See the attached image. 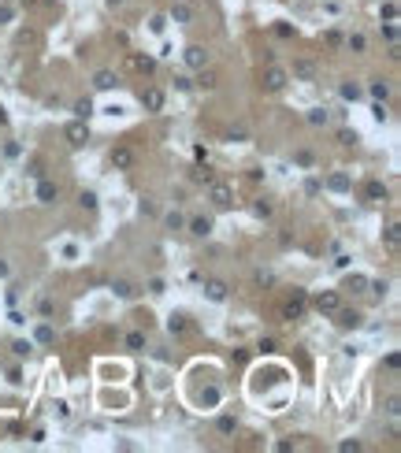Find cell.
<instances>
[{
    "instance_id": "obj_1",
    "label": "cell",
    "mask_w": 401,
    "mask_h": 453,
    "mask_svg": "<svg viewBox=\"0 0 401 453\" xmlns=\"http://www.w3.org/2000/svg\"><path fill=\"white\" fill-rule=\"evenodd\" d=\"M130 405H134V394L127 390V383H101V390H97L101 412H127Z\"/></svg>"
},
{
    "instance_id": "obj_2",
    "label": "cell",
    "mask_w": 401,
    "mask_h": 453,
    "mask_svg": "<svg viewBox=\"0 0 401 453\" xmlns=\"http://www.w3.org/2000/svg\"><path fill=\"white\" fill-rule=\"evenodd\" d=\"M97 375H101V383H127L130 364L127 361H97Z\"/></svg>"
},
{
    "instance_id": "obj_3",
    "label": "cell",
    "mask_w": 401,
    "mask_h": 453,
    "mask_svg": "<svg viewBox=\"0 0 401 453\" xmlns=\"http://www.w3.org/2000/svg\"><path fill=\"white\" fill-rule=\"evenodd\" d=\"M52 253L60 257L63 264H82L85 260V249H82V242H74V238H60L52 245Z\"/></svg>"
},
{
    "instance_id": "obj_4",
    "label": "cell",
    "mask_w": 401,
    "mask_h": 453,
    "mask_svg": "<svg viewBox=\"0 0 401 453\" xmlns=\"http://www.w3.org/2000/svg\"><path fill=\"white\" fill-rule=\"evenodd\" d=\"M312 305H316L320 308V312L323 316H334V312H338V308H342V297H338V290H316V297H312Z\"/></svg>"
},
{
    "instance_id": "obj_5",
    "label": "cell",
    "mask_w": 401,
    "mask_h": 453,
    "mask_svg": "<svg viewBox=\"0 0 401 453\" xmlns=\"http://www.w3.org/2000/svg\"><path fill=\"white\" fill-rule=\"evenodd\" d=\"M208 201H212L216 208H231L234 204V190L227 182H208Z\"/></svg>"
},
{
    "instance_id": "obj_6",
    "label": "cell",
    "mask_w": 401,
    "mask_h": 453,
    "mask_svg": "<svg viewBox=\"0 0 401 453\" xmlns=\"http://www.w3.org/2000/svg\"><path fill=\"white\" fill-rule=\"evenodd\" d=\"M101 116L104 119H130L134 116V104H130V100H104V104H101Z\"/></svg>"
},
{
    "instance_id": "obj_7",
    "label": "cell",
    "mask_w": 401,
    "mask_h": 453,
    "mask_svg": "<svg viewBox=\"0 0 401 453\" xmlns=\"http://www.w3.org/2000/svg\"><path fill=\"white\" fill-rule=\"evenodd\" d=\"M286 82H290V71H286V67H267L264 71V89L267 93H282Z\"/></svg>"
},
{
    "instance_id": "obj_8",
    "label": "cell",
    "mask_w": 401,
    "mask_h": 453,
    "mask_svg": "<svg viewBox=\"0 0 401 453\" xmlns=\"http://www.w3.org/2000/svg\"><path fill=\"white\" fill-rule=\"evenodd\" d=\"M34 201H37V204H56V201H60V186L49 182V178H37V186H34Z\"/></svg>"
},
{
    "instance_id": "obj_9",
    "label": "cell",
    "mask_w": 401,
    "mask_h": 453,
    "mask_svg": "<svg viewBox=\"0 0 401 453\" xmlns=\"http://www.w3.org/2000/svg\"><path fill=\"white\" fill-rule=\"evenodd\" d=\"M67 141H71L74 149H82V145H89V127H85V119H71L67 123Z\"/></svg>"
},
{
    "instance_id": "obj_10",
    "label": "cell",
    "mask_w": 401,
    "mask_h": 453,
    "mask_svg": "<svg viewBox=\"0 0 401 453\" xmlns=\"http://www.w3.org/2000/svg\"><path fill=\"white\" fill-rule=\"evenodd\" d=\"M108 164L116 167V171H130V167H134V149L130 145H116L108 153Z\"/></svg>"
},
{
    "instance_id": "obj_11",
    "label": "cell",
    "mask_w": 401,
    "mask_h": 453,
    "mask_svg": "<svg viewBox=\"0 0 401 453\" xmlns=\"http://www.w3.org/2000/svg\"><path fill=\"white\" fill-rule=\"evenodd\" d=\"M205 301H212V305H227V282L223 279H205Z\"/></svg>"
},
{
    "instance_id": "obj_12",
    "label": "cell",
    "mask_w": 401,
    "mask_h": 453,
    "mask_svg": "<svg viewBox=\"0 0 401 453\" xmlns=\"http://www.w3.org/2000/svg\"><path fill=\"white\" fill-rule=\"evenodd\" d=\"M93 89H97V93H112V89H119V74H116V71H108V67L97 71V74H93Z\"/></svg>"
},
{
    "instance_id": "obj_13",
    "label": "cell",
    "mask_w": 401,
    "mask_h": 453,
    "mask_svg": "<svg viewBox=\"0 0 401 453\" xmlns=\"http://www.w3.org/2000/svg\"><path fill=\"white\" fill-rule=\"evenodd\" d=\"M127 67L134 74H152V71H156V60H152V56H141V52H130L127 56Z\"/></svg>"
},
{
    "instance_id": "obj_14",
    "label": "cell",
    "mask_w": 401,
    "mask_h": 453,
    "mask_svg": "<svg viewBox=\"0 0 401 453\" xmlns=\"http://www.w3.org/2000/svg\"><path fill=\"white\" fill-rule=\"evenodd\" d=\"M323 190H331L334 197H346L353 190V182H349V175H327L323 178Z\"/></svg>"
},
{
    "instance_id": "obj_15",
    "label": "cell",
    "mask_w": 401,
    "mask_h": 453,
    "mask_svg": "<svg viewBox=\"0 0 401 453\" xmlns=\"http://www.w3.org/2000/svg\"><path fill=\"white\" fill-rule=\"evenodd\" d=\"M182 60H186V67H193V71H201L208 63V52L201 49V45H186L182 49Z\"/></svg>"
},
{
    "instance_id": "obj_16",
    "label": "cell",
    "mask_w": 401,
    "mask_h": 453,
    "mask_svg": "<svg viewBox=\"0 0 401 453\" xmlns=\"http://www.w3.org/2000/svg\"><path fill=\"white\" fill-rule=\"evenodd\" d=\"M171 386H175V372H167V368H156V372H152V394H167Z\"/></svg>"
},
{
    "instance_id": "obj_17",
    "label": "cell",
    "mask_w": 401,
    "mask_h": 453,
    "mask_svg": "<svg viewBox=\"0 0 401 453\" xmlns=\"http://www.w3.org/2000/svg\"><path fill=\"white\" fill-rule=\"evenodd\" d=\"M189 234H197V238H208V234L216 231V219H208V215H193V219H186Z\"/></svg>"
},
{
    "instance_id": "obj_18",
    "label": "cell",
    "mask_w": 401,
    "mask_h": 453,
    "mask_svg": "<svg viewBox=\"0 0 401 453\" xmlns=\"http://www.w3.org/2000/svg\"><path fill=\"white\" fill-rule=\"evenodd\" d=\"M282 316H286V319H301V316H305V294H290V297H286Z\"/></svg>"
},
{
    "instance_id": "obj_19",
    "label": "cell",
    "mask_w": 401,
    "mask_h": 453,
    "mask_svg": "<svg viewBox=\"0 0 401 453\" xmlns=\"http://www.w3.org/2000/svg\"><path fill=\"white\" fill-rule=\"evenodd\" d=\"M290 74H293V78H301V82H316V63H312V60H293Z\"/></svg>"
},
{
    "instance_id": "obj_20",
    "label": "cell",
    "mask_w": 401,
    "mask_h": 453,
    "mask_svg": "<svg viewBox=\"0 0 401 453\" xmlns=\"http://www.w3.org/2000/svg\"><path fill=\"white\" fill-rule=\"evenodd\" d=\"M34 342L37 346H52L56 342V331L49 327V319H37V323H34Z\"/></svg>"
},
{
    "instance_id": "obj_21",
    "label": "cell",
    "mask_w": 401,
    "mask_h": 453,
    "mask_svg": "<svg viewBox=\"0 0 401 453\" xmlns=\"http://www.w3.org/2000/svg\"><path fill=\"white\" fill-rule=\"evenodd\" d=\"M189 19H193V8H189V4H182V0H178V4L167 12V23H175V26H186Z\"/></svg>"
},
{
    "instance_id": "obj_22",
    "label": "cell",
    "mask_w": 401,
    "mask_h": 453,
    "mask_svg": "<svg viewBox=\"0 0 401 453\" xmlns=\"http://www.w3.org/2000/svg\"><path fill=\"white\" fill-rule=\"evenodd\" d=\"M164 104H167L164 89H149L145 97H141V108H149V111H164Z\"/></svg>"
},
{
    "instance_id": "obj_23",
    "label": "cell",
    "mask_w": 401,
    "mask_h": 453,
    "mask_svg": "<svg viewBox=\"0 0 401 453\" xmlns=\"http://www.w3.org/2000/svg\"><path fill=\"white\" fill-rule=\"evenodd\" d=\"M145 34H149V37H164V34H167V15H149Z\"/></svg>"
},
{
    "instance_id": "obj_24",
    "label": "cell",
    "mask_w": 401,
    "mask_h": 453,
    "mask_svg": "<svg viewBox=\"0 0 401 453\" xmlns=\"http://www.w3.org/2000/svg\"><path fill=\"white\" fill-rule=\"evenodd\" d=\"M346 49H349V52H357V56H360V52H368V37L360 34V30H349V34H346Z\"/></svg>"
},
{
    "instance_id": "obj_25",
    "label": "cell",
    "mask_w": 401,
    "mask_h": 453,
    "mask_svg": "<svg viewBox=\"0 0 401 453\" xmlns=\"http://www.w3.org/2000/svg\"><path fill=\"white\" fill-rule=\"evenodd\" d=\"M186 319H189L186 312H171V316H167V331H171V334H186V331H189Z\"/></svg>"
},
{
    "instance_id": "obj_26",
    "label": "cell",
    "mask_w": 401,
    "mask_h": 453,
    "mask_svg": "<svg viewBox=\"0 0 401 453\" xmlns=\"http://www.w3.org/2000/svg\"><path fill=\"white\" fill-rule=\"evenodd\" d=\"M112 297H116V301H130L134 297V282H127V279L112 282Z\"/></svg>"
},
{
    "instance_id": "obj_27",
    "label": "cell",
    "mask_w": 401,
    "mask_h": 453,
    "mask_svg": "<svg viewBox=\"0 0 401 453\" xmlns=\"http://www.w3.org/2000/svg\"><path fill=\"white\" fill-rule=\"evenodd\" d=\"M334 316H338V327H346V331H360V312H342V308H338Z\"/></svg>"
},
{
    "instance_id": "obj_28",
    "label": "cell",
    "mask_w": 401,
    "mask_h": 453,
    "mask_svg": "<svg viewBox=\"0 0 401 453\" xmlns=\"http://www.w3.org/2000/svg\"><path fill=\"white\" fill-rule=\"evenodd\" d=\"M368 275H364V271H357V275H353V271H349V279H346V286L353 290V294H364V290H368Z\"/></svg>"
},
{
    "instance_id": "obj_29",
    "label": "cell",
    "mask_w": 401,
    "mask_h": 453,
    "mask_svg": "<svg viewBox=\"0 0 401 453\" xmlns=\"http://www.w3.org/2000/svg\"><path fill=\"white\" fill-rule=\"evenodd\" d=\"M379 23H397V0L379 4Z\"/></svg>"
},
{
    "instance_id": "obj_30",
    "label": "cell",
    "mask_w": 401,
    "mask_h": 453,
    "mask_svg": "<svg viewBox=\"0 0 401 453\" xmlns=\"http://www.w3.org/2000/svg\"><path fill=\"white\" fill-rule=\"evenodd\" d=\"M12 353L19 357V361H23V357H30V353H34V342H30V338H15V342H12Z\"/></svg>"
},
{
    "instance_id": "obj_31",
    "label": "cell",
    "mask_w": 401,
    "mask_h": 453,
    "mask_svg": "<svg viewBox=\"0 0 401 453\" xmlns=\"http://www.w3.org/2000/svg\"><path fill=\"white\" fill-rule=\"evenodd\" d=\"M127 349H134V353H141V349H149L145 334H141V331H130V334H127Z\"/></svg>"
},
{
    "instance_id": "obj_32",
    "label": "cell",
    "mask_w": 401,
    "mask_h": 453,
    "mask_svg": "<svg viewBox=\"0 0 401 453\" xmlns=\"http://www.w3.org/2000/svg\"><path fill=\"white\" fill-rule=\"evenodd\" d=\"M368 201H371V204L386 201V186H383V182H368Z\"/></svg>"
},
{
    "instance_id": "obj_33",
    "label": "cell",
    "mask_w": 401,
    "mask_h": 453,
    "mask_svg": "<svg viewBox=\"0 0 401 453\" xmlns=\"http://www.w3.org/2000/svg\"><path fill=\"white\" fill-rule=\"evenodd\" d=\"M327 119H331L327 108H309V123L312 127H327Z\"/></svg>"
},
{
    "instance_id": "obj_34",
    "label": "cell",
    "mask_w": 401,
    "mask_h": 453,
    "mask_svg": "<svg viewBox=\"0 0 401 453\" xmlns=\"http://www.w3.org/2000/svg\"><path fill=\"white\" fill-rule=\"evenodd\" d=\"M30 175V178H45V164L41 160H30V164H23V178Z\"/></svg>"
},
{
    "instance_id": "obj_35",
    "label": "cell",
    "mask_w": 401,
    "mask_h": 453,
    "mask_svg": "<svg viewBox=\"0 0 401 453\" xmlns=\"http://www.w3.org/2000/svg\"><path fill=\"white\" fill-rule=\"evenodd\" d=\"M145 286H149V294H152V297H164V294H167V279H160V275H156V279H149Z\"/></svg>"
},
{
    "instance_id": "obj_36",
    "label": "cell",
    "mask_w": 401,
    "mask_h": 453,
    "mask_svg": "<svg viewBox=\"0 0 401 453\" xmlns=\"http://www.w3.org/2000/svg\"><path fill=\"white\" fill-rule=\"evenodd\" d=\"M171 89H175V93H189V89H193L189 74H175V78H171Z\"/></svg>"
},
{
    "instance_id": "obj_37",
    "label": "cell",
    "mask_w": 401,
    "mask_h": 453,
    "mask_svg": "<svg viewBox=\"0 0 401 453\" xmlns=\"http://www.w3.org/2000/svg\"><path fill=\"white\" fill-rule=\"evenodd\" d=\"M371 97H375V100H386V97H390V82L375 78V82H371Z\"/></svg>"
},
{
    "instance_id": "obj_38",
    "label": "cell",
    "mask_w": 401,
    "mask_h": 453,
    "mask_svg": "<svg viewBox=\"0 0 401 453\" xmlns=\"http://www.w3.org/2000/svg\"><path fill=\"white\" fill-rule=\"evenodd\" d=\"M164 223H167V231H182V226H186V215H182V212H167Z\"/></svg>"
},
{
    "instance_id": "obj_39",
    "label": "cell",
    "mask_w": 401,
    "mask_h": 453,
    "mask_svg": "<svg viewBox=\"0 0 401 453\" xmlns=\"http://www.w3.org/2000/svg\"><path fill=\"white\" fill-rule=\"evenodd\" d=\"M216 431H219V435H234V431H238V420H234V416H219Z\"/></svg>"
},
{
    "instance_id": "obj_40",
    "label": "cell",
    "mask_w": 401,
    "mask_h": 453,
    "mask_svg": "<svg viewBox=\"0 0 401 453\" xmlns=\"http://www.w3.org/2000/svg\"><path fill=\"white\" fill-rule=\"evenodd\" d=\"M0 193H4V201H8V204H19V201H15V197H19V186H15V178H8V182L0 186Z\"/></svg>"
},
{
    "instance_id": "obj_41",
    "label": "cell",
    "mask_w": 401,
    "mask_h": 453,
    "mask_svg": "<svg viewBox=\"0 0 401 453\" xmlns=\"http://www.w3.org/2000/svg\"><path fill=\"white\" fill-rule=\"evenodd\" d=\"M0 26H15V8L0 0Z\"/></svg>"
},
{
    "instance_id": "obj_42",
    "label": "cell",
    "mask_w": 401,
    "mask_h": 453,
    "mask_svg": "<svg viewBox=\"0 0 401 453\" xmlns=\"http://www.w3.org/2000/svg\"><path fill=\"white\" fill-rule=\"evenodd\" d=\"M379 34H383L390 45H397V23H379Z\"/></svg>"
},
{
    "instance_id": "obj_43",
    "label": "cell",
    "mask_w": 401,
    "mask_h": 453,
    "mask_svg": "<svg viewBox=\"0 0 401 453\" xmlns=\"http://www.w3.org/2000/svg\"><path fill=\"white\" fill-rule=\"evenodd\" d=\"M342 100H360V86H353V82H342Z\"/></svg>"
},
{
    "instance_id": "obj_44",
    "label": "cell",
    "mask_w": 401,
    "mask_h": 453,
    "mask_svg": "<svg viewBox=\"0 0 401 453\" xmlns=\"http://www.w3.org/2000/svg\"><path fill=\"white\" fill-rule=\"evenodd\" d=\"M52 416L60 420V423H67V420H71V405H67V401L60 398V401H56V412H52Z\"/></svg>"
},
{
    "instance_id": "obj_45",
    "label": "cell",
    "mask_w": 401,
    "mask_h": 453,
    "mask_svg": "<svg viewBox=\"0 0 401 453\" xmlns=\"http://www.w3.org/2000/svg\"><path fill=\"white\" fill-rule=\"evenodd\" d=\"M197 86H201V89H212V86H216V74L201 67V78H197Z\"/></svg>"
},
{
    "instance_id": "obj_46",
    "label": "cell",
    "mask_w": 401,
    "mask_h": 453,
    "mask_svg": "<svg viewBox=\"0 0 401 453\" xmlns=\"http://www.w3.org/2000/svg\"><path fill=\"white\" fill-rule=\"evenodd\" d=\"M101 204V197L93 193V190H82V208H97Z\"/></svg>"
},
{
    "instance_id": "obj_47",
    "label": "cell",
    "mask_w": 401,
    "mask_h": 453,
    "mask_svg": "<svg viewBox=\"0 0 401 453\" xmlns=\"http://www.w3.org/2000/svg\"><path fill=\"white\" fill-rule=\"evenodd\" d=\"M108 208H112V215H123V212H127V197H112Z\"/></svg>"
},
{
    "instance_id": "obj_48",
    "label": "cell",
    "mask_w": 401,
    "mask_h": 453,
    "mask_svg": "<svg viewBox=\"0 0 401 453\" xmlns=\"http://www.w3.org/2000/svg\"><path fill=\"white\" fill-rule=\"evenodd\" d=\"M74 116H78V119L93 116V104H89V100H78V104H74Z\"/></svg>"
},
{
    "instance_id": "obj_49",
    "label": "cell",
    "mask_w": 401,
    "mask_h": 453,
    "mask_svg": "<svg viewBox=\"0 0 401 453\" xmlns=\"http://www.w3.org/2000/svg\"><path fill=\"white\" fill-rule=\"evenodd\" d=\"M371 123H386V108L379 104V100H375V104H371Z\"/></svg>"
},
{
    "instance_id": "obj_50",
    "label": "cell",
    "mask_w": 401,
    "mask_h": 453,
    "mask_svg": "<svg viewBox=\"0 0 401 453\" xmlns=\"http://www.w3.org/2000/svg\"><path fill=\"white\" fill-rule=\"evenodd\" d=\"M8 323H12V327H26V323H30V316H23V312H12V316H8Z\"/></svg>"
},
{
    "instance_id": "obj_51",
    "label": "cell",
    "mask_w": 401,
    "mask_h": 453,
    "mask_svg": "<svg viewBox=\"0 0 401 453\" xmlns=\"http://www.w3.org/2000/svg\"><path fill=\"white\" fill-rule=\"evenodd\" d=\"M397 405H401V398H397V394H390V398H386V412H390V416H397Z\"/></svg>"
},
{
    "instance_id": "obj_52",
    "label": "cell",
    "mask_w": 401,
    "mask_h": 453,
    "mask_svg": "<svg viewBox=\"0 0 401 453\" xmlns=\"http://www.w3.org/2000/svg\"><path fill=\"white\" fill-rule=\"evenodd\" d=\"M386 245H390V249H397V226H386Z\"/></svg>"
},
{
    "instance_id": "obj_53",
    "label": "cell",
    "mask_w": 401,
    "mask_h": 453,
    "mask_svg": "<svg viewBox=\"0 0 401 453\" xmlns=\"http://www.w3.org/2000/svg\"><path fill=\"white\" fill-rule=\"evenodd\" d=\"M160 56H164V60H171V56H175V45H171V41H160Z\"/></svg>"
},
{
    "instance_id": "obj_54",
    "label": "cell",
    "mask_w": 401,
    "mask_h": 453,
    "mask_svg": "<svg viewBox=\"0 0 401 453\" xmlns=\"http://www.w3.org/2000/svg\"><path fill=\"white\" fill-rule=\"evenodd\" d=\"M138 208H141V212H145V215H156V204H152V201H149V197H145V201H141V204H138Z\"/></svg>"
},
{
    "instance_id": "obj_55",
    "label": "cell",
    "mask_w": 401,
    "mask_h": 453,
    "mask_svg": "<svg viewBox=\"0 0 401 453\" xmlns=\"http://www.w3.org/2000/svg\"><path fill=\"white\" fill-rule=\"evenodd\" d=\"M293 160H297V164H301V167H312V153H297V156H293Z\"/></svg>"
},
{
    "instance_id": "obj_56",
    "label": "cell",
    "mask_w": 401,
    "mask_h": 453,
    "mask_svg": "<svg viewBox=\"0 0 401 453\" xmlns=\"http://www.w3.org/2000/svg\"><path fill=\"white\" fill-rule=\"evenodd\" d=\"M256 215H264V219H267V215H271V204H264V201H256Z\"/></svg>"
},
{
    "instance_id": "obj_57",
    "label": "cell",
    "mask_w": 401,
    "mask_h": 453,
    "mask_svg": "<svg viewBox=\"0 0 401 453\" xmlns=\"http://www.w3.org/2000/svg\"><path fill=\"white\" fill-rule=\"evenodd\" d=\"M127 4V0H104V8H112V12H116V8H123Z\"/></svg>"
},
{
    "instance_id": "obj_58",
    "label": "cell",
    "mask_w": 401,
    "mask_h": 453,
    "mask_svg": "<svg viewBox=\"0 0 401 453\" xmlns=\"http://www.w3.org/2000/svg\"><path fill=\"white\" fill-rule=\"evenodd\" d=\"M8 271H12V268H8V260L0 257V279H8Z\"/></svg>"
},
{
    "instance_id": "obj_59",
    "label": "cell",
    "mask_w": 401,
    "mask_h": 453,
    "mask_svg": "<svg viewBox=\"0 0 401 453\" xmlns=\"http://www.w3.org/2000/svg\"><path fill=\"white\" fill-rule=\"evenodd\" d=\"M0 82H4V78H0Z\"/></svg>"
}]
</instances>
